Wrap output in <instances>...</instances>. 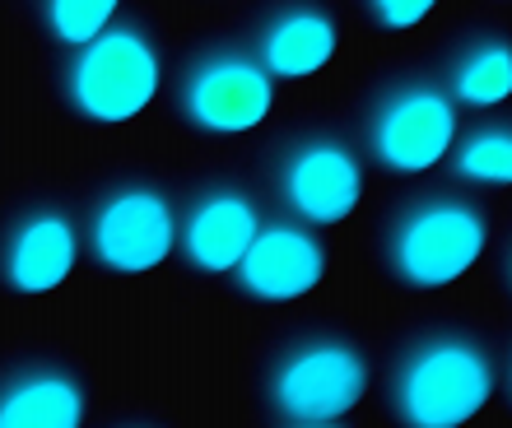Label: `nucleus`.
I'll return each instance as SVG.
<instances>
[{
    "mask_svg": "<svg viewBox=\"0 0 512 428\" xmlns=\"http://www.w3.org/2000/svg\"><path fill=\"white\" fill-rule=\"evenodd\" d=\"M89 247L98 266L112 275H145L163 266L177 247V214L173 201L154 182H126L112 187L94 205L89 219Z\"/></svg>",
    "mask_w": 512,
    "mask_h": 428,
    "instance_id": "nucleus-5",
    "label": "nucleus"
},
{
    "mask_svg": "<svg viewBox=\"0 0 512 428\" xmlns=\"http://www.w3.org/2000/svg\"><path fill=\"white\" fill-rule=\"evenodd\" d=\"M122 0H42V19L61 47H80L112 24Z\"/></svg>",
    "mask_w": 512,
    "mask_h": 428,
    "instance_id": "nucleus-16",
    "label": "nucleus"
},
{
    "mask_svg": "<svg viewBox=\"0 0 512 428\" xmlns=\"http://www.w3.org/2000/svg\"><path fill=\"white\" fill-rule=\"evenodd\" d=\"M326 275V247L317 233L298 224H261L247 252L233 266V280L247 298L261 303H294L312 294Z\"/></svg>",
    "mask_w": 512,
    "mask_h": 428,
    "instance_id": "nucleus-9",
    "label": "nucleus"
},
{
    "mask_svg": "<svg viewBox=\"0 0 512 428\" xmlns=\"http://www.w3.org/2000/svg\"><path fill=\"white\" fill-rule=\"evenodd\" d=\"M80 252V233L66 210H28L0 233V284L14 294H52L66 284Z\"/></svg>",
    "mask_w": 512,
    "mask_h": 428,
    "instance_id": "nucleus-10",
    "label": "nucleus"
},
{
    "mask_svg": "<svg viewBox=\"0 0 512 428\" xmlns=\"http://www.w3.org/2000/svg\"><path fill=\"white\" fill-rule=\"evenodd\" d=\"M438 0H368V14H373V24L387 28V33H405V28L424 24L433 14Z\"/></svg>",
    "mask_w": 512,
    "mask_h": 428,
    "instance_id": "nucleus-17",
    "label": "nucleus"
},
{
    "mask_svg": "<svg viewBox=\"0 0 512 428\" xmlns=\"http://www.w3.org/2000/svg\"><path fill=\"white\" fill-rule=\"evenodd\" d=\"M461 182H475V187H508L512 182V131L508 126H480L457 145V159H452Z\"/></svg>",
    "mask_w": 512,
    "mask_h": 428,
    "instance_id": "nucleus-15",
    "label": "nucleus"
},
{
    "mask_svg": "<svg viewBox=\"0 0 512 428\" xmlns=\"http://www.w3.org/2000/svg\"><path fill=\"white\" fill-rule=\"evenodd\" d=\"M261 228V210L247 191L238 187H205L196 201L187 205L182 224H177V242L191 270L201 275H229L238 266V256L247 252V242Z\"/></svg>",
    "mask_w": 512,
    "mask_h": 428,
    "instance_id": "nucleus-11",
    "label": "nucleus"
},
{
    "mask_svg": "<svg viewBox=\"0 0 512 428\" xmlns=\"http://www.w3.org/2000/svg\"><path fill=\"white\" fill-rule=\"evenodd\" d=\"M275 103L270 70L247 52L215 47L205 52L182 80V112L196 131L210 135H243L261 126Z\"/></svg>",
    "mask_w": 512,
    "mask_h": 428,
    "instance_id": "nucleus-7",
    "label": "nucleus"
},
{
    "mask_svg": "<svg viewBox=\"0 0 512 428\" xmlns=\"http://www.w3.org/2000/svg\"><path fill=\"white\" fill-rule=\"evenodd\" d=\"M457 140V107L443 89L405 80L378 98L368 117V145L387 173H429Z\"/></svg>",
    "mask_w": 512,
    "mask_h": 428,
    "instance_id": "nucleus-6",
    "label": "nucleus"
},
{
    "mask_svg": "<svg viewBox=\"0 0 512 428\" xmlns=\"http://www.w3.org/2000/svg\"><path fill=\"white\" fill-rule=\"evenodd\" d=\"M84 382L52 363H28L0 377V428H80Z\"/></svg>",
    "mask_w": 512,
    "mask_h": 428,
    "instance_id": "nucleus-13",
    "label": "nucleus"
},
{
    "mask_svg": "<svg viewBox=\"0 0 512 428\" xmlns=\"http://www.w3.org/2000/svg\"><path fill=\"white\" fill-rule=\"evenodd\" d=\"M368 391V359L350 335H298L266 373V410L289 428H331Z\"/></svg>",
    "mask_w": 512,
    "mask_h": 428,
    "instance_id": "nucleus-2",
    "label": "nucleus"
},
{
    "mask_svg": "<svg viewBox=\"0 0 512 428\" xmlns=\"http://www.w3.org/2000/svg\"><path fill=\"white\" fill-rule=\"evenodd\" d=\"M499 368L475 335L429 331L405 349L396 368V419L410 428H461L489 405Z\"/></svg>",
    "mask_w": 512,
    "mask_h": 428,
    "instance_id": "nucleus-1",
    "label": "nucleus"
},
{
    "mask_svg": "<svg viewBox=\"0 0 512 428\" xmlns=\"http://www.w3.org/2000/svg\"><path fill=\"white\" fill-rule=\"evenodd\" d=\"M159 80V47L131 24H108L103 33L80 42L66 66L70 107L89 121H103V126L140 117L159 94Z\"/></svg>",
    "mask_w": 512,
    "mask_h": 428,
    "instance_id": "nucleus-4",
    "label": "nucleus"
},
{
    "mask_svg": "<svg viewBox=\"0 0 512 428\" xmlns=\"http://www.w3.org/2000/svg\"><path fill=\"white\" fill-rule=\"evenodd\" d=\"M340 47V28L336 19L312 5V0H289L270 14L261 33H256V61L280 75V80H303V75H317V70L336 56Z\"/></svg>",
    "mask_w": 512,
    "mask_h": 428,
    "instance_id": "nucleus-12",
    "label": "nucleus"
},
{
    "mask_svg": "<svg viewBox=\"0 0 512 428\" xmlns=\"http://www.w3.org/2000/svg\"><path fill=\"white\" fill-rule=\"evenodd\" d=\"M452 98L466 107H494L512 94V52L503 38H480L461 47V56L447 70Z\"/></svg>",
    "mask_w": 512,
    "mask_h": 428,
    "instance_id": "nucleus-14",
    "label": "nucleus"
},
{
    "mask_svg": "<svg viewBox=\"0 0 512 428\" xmlns=\"http://www.w3.org/2000/svg\"><path fill=\"white\" fill-rule=\"evenodd\" d=\"M280 196L284 205L308 224H340L350 219L364 196V168L350 145L340 140H303L280 163Z\"/></svg>",
    "mask_w": 512,
    "mask_h": 428,
    "instance_id": "nucleus-8",
    "label": "nucleus"
},
{
    "mask_svg": "<svg viewBox=\"0 0 512 428\" xmlns=\"http://www.w3.org/2000/svg\"><path fill=\"white\" fill-rule=\"evenodd\" d=\"M489 242L485 214L457 196H429L401 210L387 233V266L405 289H447L471 275Z\"/></svg>",
    "mask_w": 512,
    "mask_h": 428,
    "instance_id": "nucleus-3",
    "label": "nucleus"
}]
</instances>
